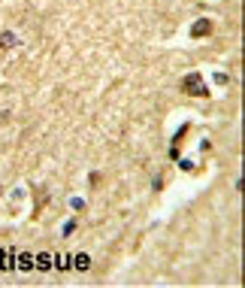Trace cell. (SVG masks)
<instances>
[{
    "label": "cell",
    "mask_w": 245,
    "mask_h": 288,
    "mask_svg": "<svg viewBox=\"0 0 245 288\" xmlns=\"http://www.w3.org/2000/svg\"><path fill=\"white\" fill-rule=\"evenodd\" d=\"M182 91L185 94H197V97H209V88L203 85V76H200V73H188V76H185Z\"/></svg>",
    "instance_id": "1"
},
{
    "label": "cell",
    "mask_w": 245,
    "mask_h": 288,
    "mask_svg": "<svg viewBox=\"0 0 245 288\" xmlns=\"http://www.w3.org/2000/svg\"><path fill=\"white\" fill-rule=\"evenodd\" d=\"M209 34H212V21H209V18H197L194 27H191V37L200 40V37H209Z\"/></svg>",
    "instance_id": "2"
},
{
    "label": "cell",
    "mask_w": 245,
    "mask_h": 288,
    "mask_svg": "<svg viewBox=\"0 0 245 288\" xmlns=\"http://www.w3.org/2000/svg\"><path fill=\"white\" fill-rule=\"evenodd\" d=\"M15 267L18 270H30V255H18L15 252Z\"/></svg>",
    "instance_id": "3"
},
{
    "label": "cell",
    "mask_w": 245,
    "mask_h": 288,
    "mask_svg": "<svg viewBox=\"0 0 245 288\" xmlns=\"http://www.w3.org/2000/svg\"><path fill=\"white\" fill-rule=\"evenodd\" d=\"M91 267V258L88 255H76V270H88Z\"/></svg>",
    "instance_id": "4"
},
{
    "label": "cell",
    "mask_w": 245,
    "mask_h": 288,
    "mask_svg": "<svg viewBox=\"0 0 245 288\" xmlns=\"http://www.w3.org/2000/svg\"><path fill=\"white\" fill-rule=\"evenodd\" d=\"M18 40L12 37V34H0V49H9V46H15Z\"/></svg>",
    "instance_id": "5"
},
{
    "label": "cell",
    "mask_w": 245,
    "mask_h": 288,
    "mask_svg": "<svg viewBox=\"0 0 245 288\" xmlns=\"http://www.w3.org/2000/svg\"><path fill=\"white\" fill-rule=\"evenodd\" d=\"M37 264H40V270H49V264H52V255H37Z\"/></svg>",
    "instance_id": "6"
}]
</instances>
